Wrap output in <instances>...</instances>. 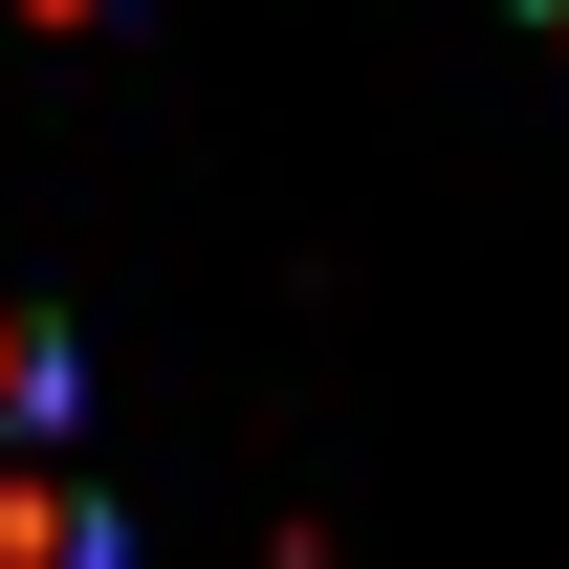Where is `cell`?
Instances as JSON below:
<instances>
[{"label":"cell","mask_w":569,"mask_h":569,"mask_svg":"<svg viewBox=\"0 0 569 569\" xmlns=\"http://www.w3.org/2000/svg\"><path fill=\"white\" fill-rule=\"evenodd\" d=\"M0 548H22V569H110V526H88V482H22V503H0Z\"/></svg>","instance_id":"1"}]
</instances>
